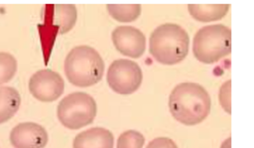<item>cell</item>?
<instances>
[{
	"instance_id": "e0dca14e",
	"label": "cell",
	"mask_w": 254,
	"mask_h": 148,
	"mask_svg": "<svg viewBox=\"0 0 254 148\" xmlns=\"http://www.w3.org/2000/svg\"><path fill=\"white\" fill-rule=\"evenodd\" d=\"M230 90H231V81L226 80L219 88L218 99L221 107L227 113H231V100H230Z\"/></svg>"
},
{
	"instance_id": "52a82bcc",
	"label": "cell",
	"mask_w": 254,
	"mask_h": 148,
	"mask_svg": "<svg viewBox=\"0 0 254 148\" xmlns=\"http://www.w3.org/2000/svg\"><path fill=\"white\" fill-rule=\"evenodd\" d=\"M28 87L36 99L42 102H52L63 94L64 82L59 73L44 69L32 74Z\"/></svg>"
},
{
	"instance_id": "277c9868",
	"label": "cell",
	"mask_w": 254,
	"mask_h": 148,
	"mask_svg": "<svg viewBox=\"0 0 254 148\" xmlns=\"http://www.w3.org/2000/svg\"><path fill=\"white\" fill-rule=\"evenodd\" d=\"M231 51V31L222 24L208 25L200 28L192 41L194 57L201 63L212 64Z\"/></svg>"
},
{
	"instance_id": "6da1fadb",
	"label": "cell",
	"mask_w": 254,
	"mask_h": 148,
	"mask_svg": "<svg viewBox=\"0 0 254 148\" xmlns=\"http://www.w3.org/2000/svg\"><path fill=\"white\" fill-rule=\"evenodd\" d=\"M210 106L208 92L195 82L179 83L169 96V108L173 117L185 125L202 122L208 116Z\"/></svg>"
},
{
	"instance_id": "9c48e42d",
	"label": "cell",
	"mask_w": 254,
	"mask_h": 148,
	"mask_svg": "<svg viewBox=\"0 0 254 148\" xmlns=\"http://www.w3.org/2000/svg\"><path fill=\"white\" fill-rule=\"evenodd\" d=\"M9 139L14 148H44L49 136L42 125L36 122H22L12 128Z\"/></svg>"
},
{
	"instance_id": "5b68a950",
	"label": "cell",
	"mask_w": 254,
	"mask_h": 148,
	"mask_svg": "<svg viewBox=\"0 0 254 148\" xmlns=\"http://www.w3.org/2000/svg\"><path fill=\"white\" fill-rule=\"evenodd\" d=\"M97 112L94 98L82 91L64 96L59 103L57 115L60 122L68 129H79L90 124Z\"/></svg>"
},
{
	"instance_id": "ac0fdd59",
	"label": "cell",
	"mask_w": 254,
	"mask_h": 148,
	"mask_svg": "<svg viewBox=\"0 0 254 148\" xmlns=\"http://www.w3.org/2000/svg\"><path fill=\"white\" fill-rule=\"evenodd\" d=\"M146 148H178V146L171 138L157 137L151 140Z\"/></svg>"
},
{
	"instance_id": "d6986e66",
	"label": "cell",
	"mask_w": 254,
	"mask_h": 148,
	"mask_svg": "<svg viewBox=\"0 0 254 148\" xmlns=\"http://www.w3.org/2000/svg\"><path fill=\"white\" fill-rule=\"evenodd\" d=\"M230 145H231V139H230V137H228L227 139H225L222 142L220 148H230Z\"/></svg>"
},
{
	"instance_id": "3957f363",
	"label": "cell",
	"mask_w": 254,
	"mask_h": 148,
	"mask_svg": "<svg viewBox=\"0 0 254 148\" xmlns=\"http://www.w3.org/2000/svg\"><path fill=\"white\" fill-rule=\"evenodd\" d=\"M64 74L68 81L79 87L97 83L103 76L104 62L99 53L89 46H77L64 60Z\"/></svg>"
},
{
	"instance_id": "4fadbf2b",
	"label": "cell",
	"mask_w": 254,
	"mask_h": 148,
	"mask_svg": "<svg viewBox=\"0 0 254 148\" xmlns=\"http://www.w3.org/2000/svg\"><path fill=\"white\" fill-rule=\"evenodd\" d=\"M190 14L197 21L210 22L224 17L229 9L227 4H190Z\"/></svg>"
},
{
	"instance_id": "30bf717a",
	"label": "cell",
	"mask_w": 254,
	"mask_h": 148,
	"mask_svg": "<svg viewBox=\"0 0 254 148\" xmlns=\"http://www.w3.org/2000/svg\"><path fill=\"white\" fill-rule=\"evenodd\" d=\"M114 136L103 127H92L79 132L73 139L72 148H113Z\"/></svg>"
},
{
	"instance_id": "7c38bea8",
	"label": "cell",
	"mask_w": 254,
	"mask_h": 148,
	"mask_svg": "<svg viewBox=\"0 0 254 148\" xmlns=\"http://www.w3.org/2000/svg\"><path fill=\"white\" fill-rule=\"evenodd\" d=\"M21 105V96L12 86H0V124L11 119Z\"/></svg>"
},
{
	"instance_id": "8992f818",
	"label": "cell",
	"mask_w": 254,
	"mask_h": 148,
	"mask_svg": "<svg viewBox=\"0 0 254 148\" xmlns=\"http://www.w3.org/2000/svg\"><path fill=\"white\" fill-rule=\"evenodd\" d=\"M109 87L119 94H131L141 85L142 70L137 63L127 59L115 60L108 68L106 75Z\"/></svg>"
},
{
	"instance_id": "7a4b0ae2",
	"label": "cell",
	"mask_w": 254,
	"mask_h": 148,
	"mask_svg": "<svg viewBox=\"0 0 254 148\" xmlns=\"http://www.w3.org/2000/svg\"><path fill=\"white\" fill-rule=\"evenodd\" d=\"M149 42L151 55L163 65L178 64L187 57L189 52V35L178 24L160 25L152 32Z\"/></svg>"
},
{
	"instance_id": "5bb4252c",
	"label": "cell",
	"mask_w": 254,
	"mask_h": 148,
	"mask_svg": "<svg viewBox=\"0 0 254 148\" xmlns=\"http://www.w3.org/2000/svg\"><path fill=\"white\" fill-rule=\"evenodd\" d=\"M106 8L109 15L119 22L134 21L141 13L139 4H108Z\"/></svg>"
},
{
	"instance_id": "8fae6325",
	"label": "cell",
	"mask_w": 254,
	"mask_h": 148,
	"mask_svg": "<svg viewBox=\"0 0 254 148\" xmlns=\"http://www.w3.org/2000/svg\"><path fill=\"white\" fill-rule=\"evenodd\" d=\"M52 23L59 34L72 29L76 21V8L72 4H57L52 7Z\"/></svg>"
},
{
	"instance_id": "2e32d148",
	"label": "cell",
	"mask_w": 254,
	"mask_h": 148,
	"mask_svg": "<svg viewBox=\"0 0 254 148\" xmlns=\"http://www.w3.org/2000/svg\"><path fill=\"white\" fill-rule=\"evenodd\" d=\"M145 137L136 130H127L122 132L118 139L116 148H143Z\"/></svg>"
},
{
	"instance_id": "ba28073f",
	"label": "cell",
	"mask_w": 254,
	"mask_h": 148,
	"mask_svg": "<svg viewBox=\"0 0 254 148\" xmlns=\"http://www.w3.org/2000/svg\"><path fill=\"white\" fill-rule=\"evenodd\" d=\"M115 48L124 56L141 57L146 49V38L142 31L133 26H118L111 34Z\"/></svg>"
},
{
	"instance_id": "9a60e30c",
	"label": "cell",
	"mask_w": 254,
	"mask_h": 148,
	"mask_svg": "<svg viewBox=\"0 0 254 148\" xmlns=\"http://www.w3.org/2000/svg\"><path fill=\"white\" fill-rule=\"evenodd\" d=\"M17 68V60L12 54L0 52V85L8 82L14 77Z\"/></svg>"
}]
</instances>
